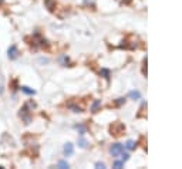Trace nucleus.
<instances>
[{
	"mask_svg": "<svg viewBox=\"0 0 182 169\" xmlns=\"http://www.w3.org/2000/svg\"><path fill=\"white\" fill-rule=\"evenodd\" d=\"M7 55H9L10 60H16L17 57H19V50H17V47H16L14 44L9 47V50H7Z\"/></svg>",
	"mask_w": 182,
	"mask_h": 169,
	"instance_id": "nucleus-1",
	"label": "nucleus"
},
{
	"mask_svg": "<svg viewBox=\"0 0 182 169\" xmlns=\"http://www.w3.org/2000/svg\"><path fill=\"white\" fill-rule=\"evenodd\" d=\"M122 151H124V146L121 144H114L111 146V149H110V152H111L112 156H118V155H121Z\"/></svg>",
	"mask_w": 182,
	"mask_h": 169,
	"instance_id": "nucleus-2",
	"label": "nucleus"
},
{
	"mask_svg": "<svg viewBox=\"0 0 182 169\" xmlns=\"http://www.w3.org/2000/svg\"><path fill=\"white\" fill-rule=\"evenodd\" d=\"M73 152H74V148H73V144H65V146H64V154H65V156H70V155H73Z\"/></svg>",
	"mask_w": 182,
	"mask_h": 169,
	"instance_id": "nucleus-3",
	"label": "nucleus"
},
{
	"mask_svg": "<svg viewBox=\"0 0 182 169\" xmlns=\"http://www.w3.org/2000/svg\"><path fill=\"white\" fill-rule=\"evenodd\" d=\"M4 92V77H3V74L0 73V95Z\"/></svg>",
	"mask_w": 182,
	"mask_h": 169,
	"instance_id": "nucleus-4",
	"label": "nucleus"
},
{
	"mask_svg": "<svg viewBox=\"0 0 182 169\" xmlns=\"http://www.w3.org/2000/svg\"><path fill=\"white\" fill-rule=\"evenodd\" d=\"M22 91L24 92V94H29V95H33V94H36V91L31 88H29V87H22Z\"/></svg>",
	"mask_w": 182,
	"mask_h": 169,
	"instance_id": "nucleus-5",
	"label": "nucleus"
},
{
	"mask_svg": "<svg viewBox=\"0 0 182 169\" xmlns=\"http://www.w3.org/2000/svg\"><path fill=\"white\" fill-rule=\"evenodd\" d=\"M130 97L133 100H138L139 98V92L138 91H133V92H130Z\"/></svg>",
	"mask_w": 182,
	"mask_h": 169,
	"instance_id": "nucleus-6",
	"label": "nucleus"
},
{
	"mask_svg": "<svg viewBox=\"0 0 182 169\" xmlns=\"http://www.w3.org/2000/svg\"><path fill=\"white\" fill-rule=\"evenodd\" d=\"M78 145H80L81 148H86V146H87V141L83 138V136H81V138L78 139Z\"/></svg>",
	"mask_w": 182,
	"mask_h": 169,
	"instance_id": "nucleus-7",
	"label": "nucleus"
},
{
	"mask_svg": "<svg viewBox=\"0 0 182 169\" xmlns=\"http://www.w3.org/2000/svg\"><path fill=\"white\" fill-rule=\"evenodd\" d=\"M59 168H61V169L68 168V163L65 162V161H60V162H59Z\"/></svg>",
	"mask_w": 182,
	"mask_h": 169,
	"instance_id": "nucleus-8",
	"label": "nucleus"
},
{
	"mask_svg": "<svg viewBox=\"0 0 182 169\" xmlns=\"http://www.w3.org/2000/svg\"><path fill=\"white\" fill-rule=\"evenodd\" d=\"M127 148H128V149H134V148H135L134 141H127Z\"/></svg>",
	"mask_w": 182,
	"mask_h": 169,
	"instance_id": "nucleus-9",
	"label": "nucleus"
},
{
	"mask_svg": "<svg viewBox=\"0 0 182 169\" xmlns=\"http://www.w3.org/2000/svg\"><path fill=\"white\" fill-rule=\"evenodd\" d=\"M122 166H124V161H122V162H118V161H117V162H114V168L120 169V168H122Z\"/></svg>",
	"mask_w": 182,
	"mask_h": 169,
	"instance_id": "nucleus-10",
	"label": "nucleus"
},
{
	"mask_svg": "<svg viewBox=\"0 0 182 169\" xmlns=\"http://www.w3.org/2000/svg\"><path fill=\"white\" fill-rule=\"evenodd\" d=\"M121 156H122V161H124V162H125V161H128L130 155H128V154H124V151H122V152H121Z\"/></svg>",
	"mask_w": 182,
	"mask_h": 169,
	"instance_id": "nucleus-11",
	"label": "nucleus"
},
{
	"mask_svg": "<svg viewBox=\"0 0 182 169\" xmlns=\"http://www.w3.org/2000/svg\"><path fill=\"white\" fill-rule=\"evenodd\" d=\"M98 105H100V101H96V102H94V104H93V111H94V112H96V111H97Z\"/></svg>",
	"mask_w": 182,
	"mask_h": 169,
	"instance_id": "nucleus-12",
	"label": "nucleus"
},
{
	"mask_svg": "<svg viewBox=\"0 0 182 169\" xmlns=\"http://www.w3.org/2000/svg\"><path fill=\"white\" fill-rule=\"evenodd\" d=\"M96 166H97V168H100V169L105 168V165H104V163H102V162H97V163H96Z\"/></svg>",
	"mask_w": 182,
	"mask_h": 169,
	"instance_id": "nucleus-13",
	"label": "nucleus"
},
{
	"mask_svg": "<svg viewBox=\"0 0 182 169\" xmlns=\"http://www.w3.org/2000/svg\"><path fill=\"white\" fill-rule=\"evenodd\" d=\"M102 74L105 75V78H108V71L107 70H102Z\"/></svg>",
	"mask_w": 182,
	"mask_h": 169,
	"instance_id": "nucleus-14",
	"label": "nucleus"
}]
</instances>
